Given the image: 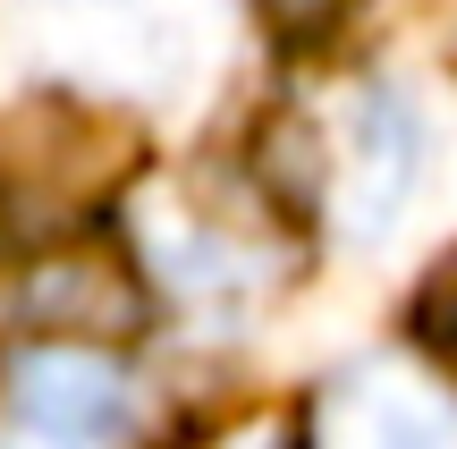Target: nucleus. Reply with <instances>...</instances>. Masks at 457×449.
Here are the masks:
<instances>
[{"mask_svg":"<svg viewBox=\"0 0 457 449\" xmlns=\"http://www.w3.org/2000/svg\"><path fill=\"white\" fill-rule=\"evenodd\" d=\"M17 424H60V433H136V390L102 339H43L9 365Z\"/></svg>","mask_w":457,"mask_h":449,"instance_id":"nucleus-2","label":"nucleus"},{"mask_svg":"<svg viewBox=\"0 0 457 449\" xmlns=\"http://www.w3.org/2000/svg\"><path fill=\"white\" fill-rule=\"evenodd\" d=\"M0 449H128V433H60V424H17Z\"/></svg>","mask_w":457,"mask_h":449,"instance_id":"nucleus-5","label":"nucleus"},{"mask_svg":"<svg viewBox=\"0 0 457 449\" xmlns=\"http://www.w3.org/2000/svg\"><path fill=\"white\" fill-rule=\"evenodd\" d=\"M339 17H347V0H262V26H271L279 43H296V51L330 43V34H339Z\"/></svg>","mask_w":457,"mask_h":449,"instance_id":"nucleus-4","label":"nucleus"},{"mask_svg":"<svg viewBox=\"0 0 457 449\" xmlns=\"http://www.w3.org/2000/svg\"><path fill=\"white\" fill-rule=\"evenodd\" d=\"M330 449H457V424L398 373H364L330 399Z\"/></svg>","mask_w":457,"mask_h":449,"instance_id":"nucleus-3","label":"nucleus"},{"mask_svg":"<svg viewBox=\"0 0 457 449\" xmlns=\"http://www.w3.org/2000/svg\"><path fill=\"white\" fill-rule=\"evenodd\" d=\"M296 145H305V170H313V195L339 204V220L356 237H381L407 204V187L424 179V136H415V111L390 94V85H364L347 94L339 128H313L296 119Z\"/></svg>","mask_w":457,"mask_h":449,"instance_id":"nucleus-1","label":"nucleus"},{"mask_svg":"<svg viewBox=\"0 0 457 449\" xmlns=\"http://www.w3.org/2000/svg\"><path fill=\"white\" fill-rule=\"evenodd\" d=\"M424 339H432V348H441L449 365H457V271H449V280L424 297Z\"/></svg>","mask_w":457,"mask_h":449,"instance_id":"nucleus-6","label":"nucleus"}]
</instances>
